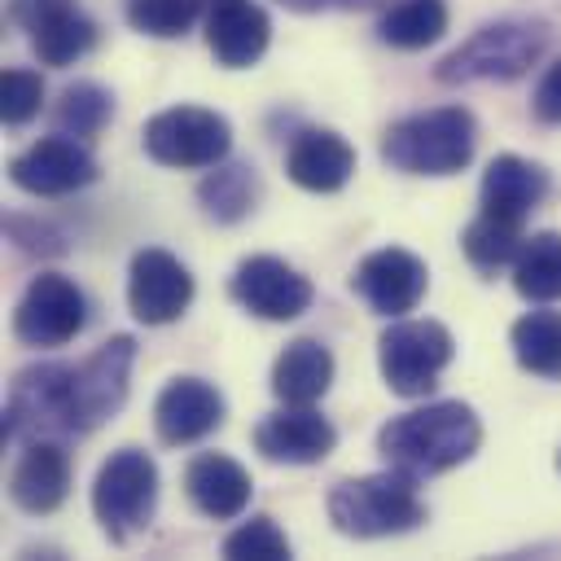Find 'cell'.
<instances>
[{"instance_id": "obj_1", "label": "cell", "mask_w": 561, "mask_h": 561, "mask_svg": "<svg viewBox=\"0 0 561 561\" xmlns=\"http://www.w3.org/2000/svg\"><path fill=\"white\" fill-rule=\"evenodd\" d=\"M482 447V421L460 399H434L425 408L399 412L377 430V451L386 465L412 478H438L460 469Z\"/></svg>"}, {"instance_id": "obj_2", "label": "cell", "mask_w": 561, "mask_h": 561, "mask_svg": "<svg viewBox=\"0 0 561 561\" xmlns=\"http://www.w3.org/2000/svg\"><path fill=\"white\" fill-rule=\"evenodd\" d=\"M552 44L548 18H495L482 22L465 44H456L438 66V83H513Z\"/></svg>"}, {"instance_id": "obj_3", "label": "cell", "mask_w": 561, "mask_h": 561, "mask_svg": "<svg viewBox=\"0 0 561 561\" xmlns=\"http://www.w3.org/2000/svg\"><path fill=\"white\" fill-rule=\"evenodd\" d=\"M412 473L403 469H381V473H364V478H342L329 491V522L337 535L346 539H390V535H408L425 522V500L416 495Z\"/></svg>"}, {"instance_id": "obj_4", "label": "cell", "mask_w": 561, "mask_h": 561, "mask_svg": "<svg viewBox=\"0 0 561 561\" xmlns=\"http://www.w3.org/2000/svg\"><path fill=\"white\" fill-rule=\"evenodd\" d=\"M478 149V123L465 105H438V110H421L408 114L399 123L386 127L381 136V158L403 171V175H460L473 162Z\"/></svg>"}, {"instance_id": "obj_5", "label": "cell", "mask_w": 561, "mask_h": 561, "mask_svg": "<svg viewBox=\"0 0 561 561\" xmlns=\"http://www.w3.org/2000/svg\"><path fill=\"white\" fill-rule=\"evenodd\" d=\"M131 364H136V337L131 333H114L83 364H66L61 434H92L96 425H105L127 403Z\"/></svg>"}, {"instance_id": "obj_6", "label": "cell", "mask_w": 561, "mask_h": 561, "mask_svg": "<svg viewBox=\"0 0 561 561\" xmlns=\"http://www.w3.org/2000/svg\"><path fill=\"white\" fill-rule=\"evenodd\" d=\"M92 513L110 543H127L158 513V465L140 447H118L101 460L92 482Z\"/></svg>"}, {"instance_id": "obj_7", "label": "cell", "mask_w": 561, "mask_h": 561, "mask_svg": "<svg viewBox=\"0 0 561 561\" xmlns=\"http://www.w3.org/2000/svg\"><path fill=\"white\" fill-rule=\"evenodd\" d=\"M451 355H456V337L438 320L399 316V320L386 324V333L377 342L381 381L399 399H425L438 386V377L451 364Z\"/></svg>"}, {"instance_id": "obj_8", "label": "cell", "mask_w": 561, "mask_h": 561, "mask_svg": "<svg viewBox=\"0 0 561 561\" xmlns=\"http://www.w3.org/2000/svg\"><path fill=\"white\" fill-rule=\"evenodd\" d=\"M145 153L171 171H206L232 153V123L206 105H167L140 131Z\"/></svg>"}, {"instance_id": "obj_9", "label": "cell", "mask_w": 561, "mask_h": 561, "mask_svg": "<svg viewBox=\"0 0 561 561\" xmlns=\"http://www.w3.org/2000/svg\"><path fill=\"white\" fill-rule=\"evenodd\" d=\"M83 324H88V298L61 272L31 276V285L13 307V337L22 346H39V351L66 346L83 333Z\"/></svg>"}, {"instance_id": "obj_10", "label": "cell", "mask_w": 561, "mask_h": 561, "mask_svg": "<svg viewBox=\"0 0 561 561\" xmlns=\"http://www.w3.org/2000/svg\"><path fill=\"white\" fill-rule=\"evenodd\" d=\"M228 298H232L241 311L259 316V320L285 324V320H298V316L311 307L316 289H311V280H307L298 267H289L285 259H276V254H250V259H241V263L232 267V276H228Z\"/></svg>"}, {"instance_id": "obj_11", "label": "cell", "mask_w": 561, "mask_h": 561, "mask_svg": "<svg viewBox=\"0 0 561 561\" xmlns=\"http://www.w3.org/2000/svg\"><path fill=\"white\" fill-rule=\"evenodd\" d=\"M96 175H101V167H96L92 149L79 136H66V131L39 136L35 145H26L9 162L13 188H22L31 197H66V193L88 188Z\"/></svg>"}, {"instance_id": "obj_12", "label": "cell", "mask_w": 561, "mask_h": 561, "mask_svg": "<svg viewBox=\"0 0 561 561\" xmlns=\"http://www.w3.org/2000/svg\"><path fill=\"white\" fill-rule=\"evenodd\" d=\"M9 18L31 35L44 66H75L96 48V22L79 9V0H9Z\"/></svg>"}, {"instance_id": "obj_13", "label": "cell", "mask_w": 561, "mask_h": 561, "mask_svg": "<svg viewBox=\"0 0 561 561\" xmlns=\"http://www.w3.org/2000/svg\"><path fill=\"white\" fill-rule=\"evenodd\" d=\"M193 302V272L162 245H145L127 267V307L140 324H175Z\"/></svg>"}, {"instance_id": "obj_14", "label": "cell", "mask_w": 561, "mask_h": 561, "mask_svg": "<svg viewBox=\"0 0 561 561\" xmlns=\"http://www.w3.org/2000/svg\"><path fill=\"white\" fill-rule=\"evenodd\" d=\"M351 289L386 320H399L408 311H416V302L425 298L430 289V272H425V259H416L412 250L403 245H381L373 254L359 259L355 276H351Z\"/></svg>"}, {"instance_id": "obj_15", "label": "cell", "mask_w": 561, "mask_h": 561, "mask_svg": "<svg viewBox=\"0 0 561 561\" xmlns=\"http://www.w3.org/2000/svg\"><path fill=\"white\" fill-rule=\"evenodd\" d=\"M224 416H228V403L215 390V381L193 377V373L171 377L153 399V430L167 447H188V443L210 438L224 425Z\"/></svg>"}, {"instance_id": "obj_16", "label": "cell", "mask_w": 561, "mask_h": 561, "mask_svg": "<svg viewBox=\"0 0 561 561\" xmlns=\"http://www.w3.org/2000/svg\"><path fill=\"white\" fill-rule=\"evenodd\" d=\"M337 447V430L311 403H285L254 425V451L272 465H320Z\"/></svg>"}, {"instance_id": "obj_17", "label": "cell", "mask_w": 561, "mask_h": 561, "mask_svg": "<svg viewBox=\"0 0 561 561\" xmlns=\"http://www.w3.org/2000/svg\"><path fill=\"white\" fill-rule=\"evenodd\" d=\"M184 495L188 504L210 522H232L254 500V478L241 460L224 451H197L184 465Z\"/></svg>"}, {"instance_id": "obj_18", "label": "cell", "mask_w": 561, "mask_h": 561, "mask_svg": "<svg viewBox=\"0 0 561 561\" xmlns=\"http://www.w3.org/2000/svg\"><path fill=\"white\" fill-rule=\"evenodd\" d=\"M272 22L254 0H206V44L224 70H245L267 53Z\"/></svg>"}, {"instance_id": "obj_19", "label": "cell", "mask_w": 561, "mask_h": 561, "mask_svg": "<svg viewBox=\"0 0 561 561\" xmlns=\"http://www.w3.org/2000/svg\"><path fill=\"white\" fill-rule=\"evenodd\" d=\"M285 175L307 193H337L355 175V149L333 127H302L285 149Z\"/></svg>"}, {"instance_id": "obj_20", "label": "cell", "mask_w": 561, "mask_h": 561, "mask_svg": "<svg viewBox=\"0 0 561 561\" xmlns=\"http://www.w3.org/2000/svg\"><path fill=\"white\" fill-rule=\"evenodd\" d=\"M548 193H552L548 167H539L522 153H495L482 171V184H478L482 210L500 215V219H513V224H522L530 210H539Z\"/></svg>"}, {"instance_id": "obj_21", "label": "cell", "mask_w": 561, "mask_h": 561, "mask_svg": "<svg viewBox=\"0 0 561 561\" xmlns=\"http://www.w3.org/2000/svg\"><path fill=\"white\" fill-rule=\"evenodd\" d=\"M70 495V460L66 451L53 443V438H31L9 473V500L31 513V517H44V513H57Z\"/></svg>"}, {"instance_id": "obj_22", "label": "cell", "mask_w": 561, "mask_h": 561, "mask_svg": "<svg viewBox=\"0 0 561 561\" xmlns=\"http://www.w3.org/2000/svg\"><path fill=\"white\" fill-rule=\"evenodd\" d=\"M333 373H337L333 351L320 337H294L272 364V394L280 403H298V408L320 403L333 386Z\"/></svg>"}, {"instance_id": "obj_23", "label": "cell", "mask_w": 561, "mask_h": 561, "mask_svg": "<svg viewBox=\"0 0 561 561\" xmlns=\"http://www.w3.org/2000/svg\"><path fill=\"white\" fill-rule=\"evenodd\" d=\"M259 197H263V180L250 158H232V162L224 158V162L206 167V175L197 184V202H202L206 219H215V224H241L245 215H254Z\"/></svg>"}, {"instance_id": "obj_24", "label": "cell", "mask_w": 561, "mask_h": 561, "mask_svg": "<svg viewBox=\"0 0 561 561\" xmlns=\"http://www.w3.org/2000/svg\"><path fill=\"white\" fill-rule=\"evenodd\" d=\"M508 346H513L517 368L543 381H561V311L539 302L535 311L517 316L508 329Z\"/></svg>"}, {"instance_id": "obj_25", "label": "cell", "mask_w": 561, "mask_h": 561, "mask_svg": "<svg viewBox=\"0 0 561 561\" xmlns=\"http://www.w3.org/2000/svg\"><path fill=\"white\" fill-rule=\"evenodd\" d=\"M447 0H390L377 18V39L390 44V48H403V53H416V48H430L447 35Z\"/></svg>"}, {"instance_id": "obj_26", "label": "cell", "mask_w": 561, "mask_h": 561, "mask_svg": "<svg viewBox=\"0 0 561 561\" xmlns=\"http://www.w3.org/2000/svg\"><path fill=\"white\" fill-rule=\"evenodd\" d=\"M513 289L526 302H557L561 298V232L543 228L530 232L513 259Z\"/></svg>"}, {"instance_id": "obj_27", "label": "cell", "mask_w": 561, "mask_h": 561, "mask_svg": "<svg viewBox=\"0 0 561 561\" xmlns=\"http://www.w3.org/2000/svg\"><path fill=\"white\" fill-rule=\"evenodd\" d=\"M114 118V92L101 88L96 79H75L61 88L57 105H53V123L66 136L92 140L96 131H105V123Z\"/></svg>"}, {"instance_id": "obj_28", "label": "cell", "mask_w": 561, "mask_h": 561, "mask_svg": "<svg viewBox=\"0 0 561 561\" xmlns=\"http://www.w3.org/2000/svg\"><path fill=\"white\" fill-rule=\"evenodd\" d=\"M522 241H526V237H522V224L500 219V215H486V210H478V219L460 232V250H465V259H469L482 276H495L500 267H513Z\"/></svg>"}, {"instance_id": "obj_29", "label": "cell", "mask_w": 561, "mask_h": 561, "mask_svg": "<svg viewBox=\"0 0 561 561\" xmlns=\"http://www.w3.org/2000/svg\"><path fill=\"white\" fill-rule=\"evenodd\" d=\"M127 26L149 39H180L206 13V0H127Z\"/></svg>"}, {"instance_id": "obj_30", "label": "cell", "mask_w": 561, "mask_h": 561, "mask_svg": "<svg viewBox=\"0 0 561 561\" xmlns=\"http://www.w3.org/2000/svg\"><path fill=\"white\" fill-rule=\"evenodd\" d=\"M224 557H228V561H289L294 548H289L285 530H280L272 517L259 513V517L241 522V526L224 539Z\"/></svg>"}, {"instance_id": "obj_31", "label": "cell", "mask_w": 561, "mask_h": 561, "mask_svg": "<svg viewBox=\"0 0 561 561\" xmlns=\"http://www.w3.org/2000/svg\"><path fill=\"white\" fill-rule=\"evenodd\" d=\"M44 105V79L26 66H9L0 79V118L4 127H26Z\"/></svg>"}, {"instance_id": "obj_32", "label": "cell", "mask_w": 561, "mask_h": 561, "mask_svg": "<svg viewBox=\"0 0 561 561\" xmlns=\"http://www.w3.org/2000/svg\"><path fill=\"white\" fill-rule=\"evenodd\" d=\"M4 232H9V241L18 245V250H26V254H66V237L53 228V224H44V219H22V215H9L4 219Z\"/></svg>"}, {"instance_id": "obj_33", "label": "cell", "mask_w": 561, "mask_h": 561, "mask_svg": "<svg viewBox=\"0 0 561 561\" xmlns=\"http://www.w3.org/2000/svg\"><path fill=\"white\" fill-rule=\"evenodd\" d=\"M530 114L548 127H561V57L539 75V83L530 92Z\"/></svg>"}, {"instance_id": "obj_34", "label": "cell", "mask_w": 561, "mask_h": 561, "mask_svg": "<svg viewBox=\"0 0 561 561\" xmlns=\"http://www.w3.org/2000/svg\"><path fill=\"white\" fill-rule=\"evenodd\" d=\"M289 13H359V9H377L390 0H276Z\"/></svg>"}, {"instance_id": "obj_35", "label": "cell", "mask_w": 561, "mask_h": 561, "mask_svg": "<svg viewBox=\"0 0 561 561\" xmlns=\"http://www.w3.org/2000/svg\"><path fill=\"white\" fill-rule=\"evenodd\" d=\"M557 469H561V451H557Z\"/></svg>"}]
</instances>
